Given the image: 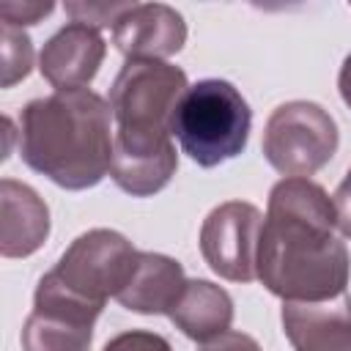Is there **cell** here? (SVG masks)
Wrapping results in <instances>:
<instances>
[{"label":"cell","instance_id":"cell-1","mask_svg":"<svg viewBox=\"0 0 351 351\" xmlns=\"http://www.w3.org/2000/svg\"><path fill=\"white\" fill-rule=\"evenodd\" d=\"M337 214L310 178H282L269 192L258 241V280L282 302H326L346 293L351 258L335 236Z\"/></svg>","mask_w":351,"mask_h":351},{"label":"cell","instance_id":"cell-2","mask_svg":"<svg viewBox=\"0 0 351 351\" xmlns=\"http://www.w3.org/2000/svg\"><path fill=\"white\" fill-rule=\"evenodd\" d=\"M184 69L165 60H126L110 88L115 121L110 178L132 197L162 192L178 167L173 112L186 93Z\"/></svg>","mask_w":351,"mask_h":351},{"label":"cell","instance_id":"cell-3","mask_svg":"<svg viewBox=\"0 0 351 351\" xmlns=\"http://www.w3.org/2000/svg\"><path fill=\"white\" fill-rule=\"evenodd\" d=\"M112 110L90 88L33 99L19 115V156L52 184L80 192L112 165Z\"/></svg>","mask_w":351,"mask_h":351},{"label":"cell","instance_id":"cell-4","mask_svg":"<svg viewBox=\"0 0 351 351\" xmlns=\"http://www.w3.org/2000/svg\"><path fill=\"white\" fill-rule=\"evenodd\" d=\"M252 110L228 80H200L181 96L170 132L200 167H217L247 148Z\"/></svg>","mask_w":351,"mask_h":351},{"label":"cell","instance_id":"cell-5","mask_svg":"<svg viewBox=\"0 0 351 351\" xmlns=\"http://www.w3.org/2000/svg\"><path fill=\"white\" fill-rule=\"evenodd\" d=\"M137 261L140 250H134L123 233L93 228L80 233L47 274L71 296L104 307L110 296L126 288Z\"/></svg>","mask_w":351,"mask_h":351},{"label":"cell","instance_id":"cell-6","mask_svg":"<svg viewBox=\"0 0 351 351\" xmlns=\"http://www.w3.org/2000/svg\"><path fill=\"white\" fill-rule=\"evenodd\" d=\"M337 143L340 132L335 118L321 104L296 99L269 115L261 151L285 178H310L335 156Z\"/></svg>","mask_w":351,"mask_h":351},{"label":"cell","instance_id":"cell-7","mask_svg":"<svg viewBox=\"0 0 351 351\" xmlns=\"http://www.w3.org/2000/svg\"><path fill=\"white\" fill-rule=\"evenodd\" d=\"M101 310L44 274L33 293V313L22 326V351H88Z\"/></svg>","mask_w":351,"mask_h":351},{"label":"cell","instance_id":"cell-8","mask_svg":"<svg viewBox=\"0 0 351 351\" xmlns=\"http://www.w3.org/2000/svg\"><path fill=\"white\" fill-rule=\"evenodd\" d=\"M261 228L263 214L247 200L214 206L200 225V255L208 269L230 282L255 280Z\"/></svg>","mask_w":351,"mask_h":351},{"label":"cell","instance_id":"cell-9","mask_svg":"<svg viewBox=\"0 0 351 351\" xmlns=\"http://www.w3.org/2000/svg\"><path fill=\"white\" fill-rule=\"evenodd\" d=\"M184 41L186 22L167 3H134L112 25V44L126 60H162L176 55Z\"/></svg>","mask_w":351,"mask_h":351},{"label":"cell","instance_id":"cell-10","mask_svg":"<svg viewBox=\"0 0 351 351\" xmlns=\"http://www.w3.org/2000/svg\"><path fill=\"white\" fill-rule=\"evenodd\" d=\"M107 55L101 33L82 22L60 27L38 55V71L55 90H80L96 74Z\"/></svg>","mask_w":351,"mask_h":351},{"label":"cell","instance_id":"cell-11","mask_svg":"<svg viewBox=\"0 0 351 351\" xmlns=\"http://www.w3.org/2000/svg\"><path fill=\"white\" fill-rule=\"evenodd\" d=\"M282 332L293 351H351V296L282 302Z\"/></svg>","mask_w":351,"mask_h":351},{"label":"cell","instance_id":"cell-12","mask_svg":"<svg viewBox=\"0 0 351 351\" xmlns=\"http://www.w3.org/2000/svg\"><path fill=\"white\" fill-rule=\"evenodd\" d=\"M49 236V208L38 192L16 178L0 181V255L27 258Z\"/></svg>","mask_w":351,"mask_h":351},{"label":"cell","instance_id":"cell-13","mask_svg":"<svg viewBox=\"0 0 351 351\" xmlns=\"http://www.w3.org/2000/svg\"><path fill=\"white\" fill-rule=\"evenodd\" d=\"M186 285L184 266L162 252H140L137 269L126 288L115 296L121 307L140 315H167Z\"/></svg>","mask_w":351,"mask_h":351},{"label":"cell","instance_id":"cell-14","mask_svg":"<svg viewBox=\"0 0 351 351\" xmlns=\"http://www.w3.org/2000/svg\"><path fill=\"white\" fill-rule=\"evenodd\" d=\"M167 318L181 329L189 340L208 343L230 329L233 321V299L225 288L211 280H186L178 302L167 313Z\"/></svg>","mask_w":351,"mask_h":351},{"label":"cell","instance_id":"cell-15","mask_svg":"<svg viewBox=\"0 0 351 351\" xmlns=\"http://www.w3.org/2000/svg\"><path fill=\"white\" fill-rule=\"evenodd\" d=\"M0 41H3V88L16 85L19 80H25L33 69V41L22 27L5 25L0 27Z\"/></svg>","mask_w":351,"mask_h":351},{"label":"cell","instance_id":"cell-16","mask_svg":"<svg viewBox=\"0 0 351 351\" xmlns=\"http://www.w3.org/2000/svg\"><path fill=\"white\" fill-rule=\"evenodd\" d=\"M134 3H66V14L74 19V22H82V25H90V27H110L115 25Z\"/></svg>","mask_w":351,"mask_h":351},{"label":"cell","instance_id":"cell-17","mask_svg":"<svg viewBox=\"0 0 351 351\" xmlns=\"http://www.w3.org/2000/svg\"><path fill=\"white\" fill-rule=\"evenodd\" d=\"M101 351H173V346L156 332L129 329V332H121L112 340H107V346Z\"/></svg>","mask_w":351,"mask_h":351},{"label":"cell","instance_id":"cell-18","mask_svg":"<svg viewBox=\"0 0 351 351\" xmlns=\"http://www.w3.org/2000/svg\"><path fill=\"white\" fill-rule=\"evenodd\" d=\"M52 8H55V5H52L49 0H44V3H38V0H27V3L5 0V3H0V16H3L5 25L22 27V25H36V22H41L47 14H52Z\"/></svg>","mask_w":351,"mask_h":351},{"label":"cell","instance_id":"cell-19","mask_svg":"<svg viewBox=\"0 0 351 351\" xmlns=\"http://www.w3.org/2000/svg\"><path fill=\"white\" fill-rule=\"evenodd\" d=\"M332 203H335L340 236H343V239H351V167H348V173L343 176V181L337 184V189H335V195H332Z\"/></svg>","mask_w":351,"mask_h":351},{"label":"cell","instance_id":"cell-20","mask_svg":"<svg viewBox=\"0 0 351 351\" xmlns=\"http://www.w3.org/2000/svg\"><path fill=\"white\" fill-rule=\"evenodd\" d=\"M197 351H263V348L258 346L255 337H250L244 332H236V329H228L225 335L203 343Z\"/></svg>","mask_w":351,"mask_h":351},{"label":"cell","instance_id":"cell-21","mask_svg":"<svg viewBox=\"0 0 351 351\" xmlns=\"http://www.w3.org/2000/svg\"><path fill=\"white\" fill-rule=\"evenodd\" d=\"M337 88H340V99L346 101V107L351 110V55L343 60L340 74H337Z\"/></svg>","mask_w":351,"mask_h":351}]
</instances>
